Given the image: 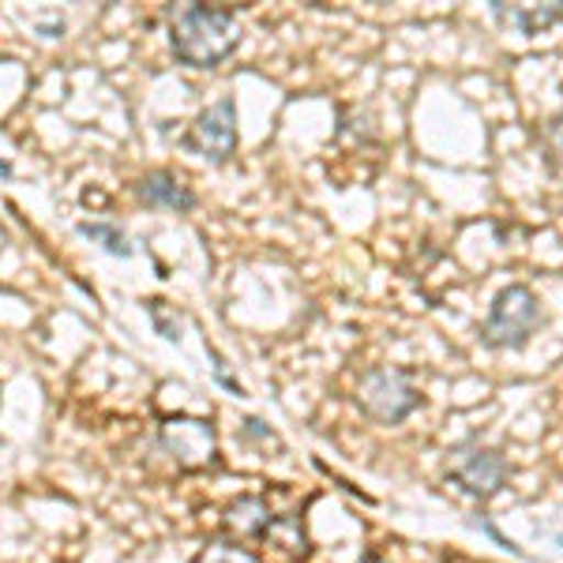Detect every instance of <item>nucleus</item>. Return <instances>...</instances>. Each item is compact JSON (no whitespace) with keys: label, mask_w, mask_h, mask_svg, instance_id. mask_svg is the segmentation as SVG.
I'll return each instance as SVG.
<instances>
[{"label":"nucleus","mask_w":563,"mask_h":563,"mask_svg":"<svg viewBox=\"0 0 563 563\" xmlns=\"http://www.w3.org/2000/svg\"><path fill=\"white\" fill-rule=\"evenodd\" d=\"M541 327V301L530 286H507L496 294L493 312H488L481 339L493 350H522Z\"/></svg>","instance_id":"f03ea898"},{"label":"nucleus","mask_w":563,"mask_h":563,"mask_svg":"<svg viewBox=\"0 0 563 563\" xmlns=\"http://www.w3.org/2000/svg\"><path fill=\"white\" fill-rule=\"evenodd\" d=\"M79 233L102 244L109 256H124V260L132 256V244H129V238H124L121 230H117V225H109V222H79Z\"/></svg>","instance_id":"9d476101"},{"label":"nucleus","mask_w":563,"mask_h":563,"mask_svg":"<svg viewBox=\"0 0 563 563\" xmlns=\"http://www.w3.org/2000/svg\"><path fill=\"white\" fill-rule=\"evenodd\" d=\"M185 147L214 162V166H225L238 154V106H233V98H222L196 117L185 135Z\"/></svg>","instance_id":"39448f33"},{"label":"nucleus","mask_w":563,"mask_h":563,"mask_svg":"<svg viewBox=\"0 0 563 563\" xmlns=\"http://www.w3.org/2000/svg\"><path fill=\"white\" fill-rule=\"evenodd\" d=\"M357 406L376 424H402L421 406V390L402 368H368L357 384Z\"/></svg>","instance_id":"7ed1b4c3"},{"label":"nucleus","mask_w":563,"mask_h":563,"mask_svg":"<svg viewBox=\"0 0 563 563\" xmlns=\"http://www.w3.org/2000/svg\"><path fill=\"white\" fill-rule=\"evenodd\" d=\"M511 477V466H507L504 451L496 448H481V443H466L451 455L448 466V481L459 485L462 493L477 496V499H493L499 488Z\"/></svg>","instance_id":"20e7f679"},{"label":"nucleus","mask_w":563,"mask_h":563,"mask_svg":"<svg viewBox=\"0 0 563 563\" xmlns=\"http://www.w3.org/2000/svg\"><path fill=\"white\" fill-rule=\"evenodd\" d=\"M493 15L504 26L530 38V34L549 31L552 23L563 20V0H552V4H504V0H493Z\"/></svg>","instance_id":"6e6552de"},{"label":"nucleus","mask_w":563,"mask_h":563,"mask_svg":"<svg viewBox=\"0 0 563 563\" xmlns=\"http://www.w3.org/2000/svg\"><path fill=\"white\" fill-rule=\"evenodd\" d=\"M174 53L192 68H218L241 45V15L225 4H177L169 12Z\"/></svg>","instance_id":"f257e3e1"},{"label":"nucleus","mask_w":563,"mask_h":563,"mask_svg":"<svg viewBox=\"0 0 563 563\" xmlns=\"http://www.w3.org/2000/svg\"><path fill=\"white\" fill-rule=\"evenodd\" d=\"M544 143H549V151L563 162V117H556V121L544 129Z\"/></svg>","instance_id":"f8f14e48"},{"label":"nucleus","mask_w":563,"mask_h":563,"mask_svg":"<svg viewBox=\"0 0 563 563\" xmlns=\"http://www.w3.org/2000/svg\"><path fill=\"white\" fill-rule=\"evenodd\" d=\"M162 448L177 459L180 470H207L218 459V432L211 421L199 417H166L162 421Z\"/></svg>","instance_id":"423d86ee"},{"label":"nucleus","mask_w":563,"mask_h":563,"mask_svg":"<svg viewBox=\"0 0 563 563\" xmlns=\"http://www.w3.org/2000/svg\"><path fill=\"white\" fill-rule=\"evenodd\" d=\"M192 563H260V556L249 549H241V544L214 541V544H207V549H199Z\"/></svg>","instance_id":"9b49d317"},{"label":"nucleus","mask_w":563,"mask_h":563,"mask_svg":"<svg viewBox=\"0 0 563 563\" xmlns=\"http://www.w3.org/2000/svg\"><path fill=\"white\" fill-rule=\"evenodd\" d=\"M0 177H12V166H8V162H0Z\"/></svg>","instance_id":"ddd939ff"},{"label":"nucleus","mask_w":563,"mask_h":563,"mask_svg":"<svg viewBox=\"0 0 563 563\" xmlns=\"http://www.w3.org/2000/svg\"><path fill=\"white\" fill-rule=\"evenodd\" d=\"M225 533H233V538L241 541H252V538H263V533H271V526H275V515H271L267 499L260 496H241L233 499L230 507H225Z\"/></svg>","instance_id":"1a4fd4ad"},{"label":"nucleus","mask_w":563,"mask_h":563,"mask_svg":"<svg viewBox=\"0 0 563 563\" xmlns=\"http://www.w3.org/2000/svg\"><path fill=\"white\" fill-rule=\"evenodd\" d=\"M135 192H140V199L147 207H166V211H177V214H185L196 207L192 188H188L180 177L169 174V169H154V174H147L140 185H135Z\"/></svg>","instance_id":"0eeeda50"}]
</instances>
